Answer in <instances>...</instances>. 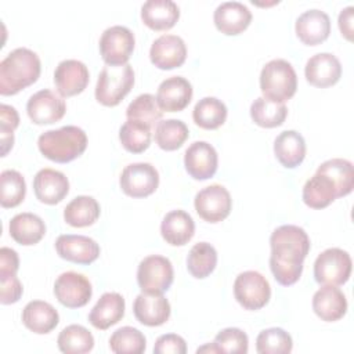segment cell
I'll return each instance as SVG.
<instances>
[{"label":"cell","instance_id":"4fadbf2b","mask_svg":"<svg viewBox=\"0 0 354 354\" xmlns=\"http://www.w3.org/2000/svg\"><path fill=\"white\" fill-rule=\"evenodd\" d=\"M66 104L53 90L43 88L32 94L26 102V112L35 124H51L65 115Z\"/></svg>","mask_w":354,"mask_h":354},{"label":"cell","instance_id":"8d00e7d4","mask_svg":"<svg viewBox=\"0 0 354 354\" xmlns=\"http://www.w3.org/2000/svg\"><path fill=\"white\" fill-rule=\"evenodd\" d=\"M286 115L288 108L283 102H274L264 97L256 98L250 105V116L261 127H278L285 122Z\"/></svg>","mask_w":354,"mask_h":354},{"label":"cell","instance_id":"8fae6325","mask_svg":"<svg viewBox=\"0 0 354 354\" xmlns=\"http://www.w3.org/2000/svg\"><path fill=\"white\" fill-rule=\"evenodd\" d=\"M194 206L201 218L207 223H218L228 217L232 199L228 189L220 184L202 188L194 199Z\"/></svg>","mask_w":354,"mask_h":354},{"label":"cell","instance_id":"816d5d0a","mask_svg":"<svg viewBox=\"0 0 354 354\" xmlns=\"http://www.w3.org/2000/svg\"><path fill=\"white\" fill-rule=\"evenodd\" d=\"M196 353H218V350H217V347L214 346V343H212V344H206V346L199 347V348L196 350Z\"/></svg>","mask_w":354,"mask_h":354},{"label":"cell","instance_id":"4316f807","mask_svg":"<svg viewBox=\"0 0 354 354\" xmlns=\"http://www.w3.org/2000/svg\"><path fill=\"white\" fill-rule=\"evenodd\" d=\"M178 18L180 8L173 0H147L141 6V19L153 30H167Z\"/></svg>","mask_w":354,"mask_h":354},{"label":"cell","instance_id":"60d3db41","mask_svg":"<svg viewBox=\"0 0 354 354\" xmlns=\"http://www.w3.org/2000/svg\"><path fill=\"white\" fill-rule=\"evenodd\" d=\"M145 336L133 326H122L109 337V348L116 354H141L145 351Z\"/></svg>","mask_w":354,"mask_h":354},{"label":"cell","instance_id":"f546056e","mask_svg":"<svg viewBox=\"0 0 354 354\" xmlns=\"http://www.w3.org/2000/svg\"><path fill=\"white\" fill-rule=\"evenodd\" d=\"M11 238L24 246L36 245L46 234L44 221L33 213H18L8 224Z\"/></svg>","mask_w":354,"mask_h":354},{"label":"cell","instance_id":"f35d334b","mask_svg":"<svg viewBox=\"0 0 354 354\" xmlns=\"http://www.w3.org/2000/svg\"><path fill=\"white\" fill-rule=\"evenodd\" d=\"M119 140L126 151L141 153L151 144V127L142 122L127 119L119 129Z\"/></svg>","mask_w":354,"mask_h":354},{"label":"cell","instance_id":"52a82bcc","mask_svg":"<svg viewBox=\"0 0 354 354\" xmlns=\"http://www.w3.org/2000/svg\"><path fill=\"white\" fill-rule=\"evenodd\" d=\"M174 279L171 261L160 254L144 257L137 268V283L142 292L165 293Z\"/></svg>","mask_w":354,"mask_h":354},{"label":"cell","instance_id":"1f68e13d","mask_svg":"<svg viewBox=\"0 0 354 354\" xmlns=\"http://www.w3.org/2000/svg\"><path fill=\"white\" fill-rule=\"evenodd\" d=\"M100 203L88 195H79L73 198L64 209V220L72 227H87L100 217Z\"/></svg>","mask_w":354,"mask_h":354},{"label":"cell","instance_id":"7a4b0ae2","mask_svg":"<svg viewBox=\"0 0 354 354\" xmlns=\"http://www.w3.org/2000/svg\"><path fill=\"white\" fill-rule=\"evenodd\" d=\"M41 71L39 55L26 48L18 47L10 51L0 62V94L14 95L33 84Z\"/></svg>","mask_w":354,"mask_h":354},{"label":"cell","instance_id":"d6a6232c","mask_svg":"<svg viewBox=\"0 0 354 354\" xmlns=\"http://www.w3.org/2000/svg\"><path fill=\"white\" fill-rule=\"evenodd\" d=\"M192 119L202 129H218L227 119V106L216 97H203L195 104Z\"/></svg>","mask_w":354,"mask_h":354},{"label":"cell","instance_id":"484cf974","mask_svg":"<svg viewBox=\"0 0 354 354\" xmlns=\"http://www.w3.org/2000/svg\"><path fill=\"white\" fill-rule=\"evenodd\" d=\"M22 322L33 333H50L59 322L58 311L47 301L32 300L22 310Z\"/></svg>","mask_w":354,"mask_h":354},{"label":"cell","instance_id":"8992f818","mask_svg":"<svg viewBox=\"0 0 354 354\" xmlns=\"http://www.w3.org/2000/svg\"><path fill=\"white\" fill-rule=\"evenodd\" d=\"M351 266V257L346 250L329 248L317 256L314 261V278L321 285L339 286L348 281Z\"/></svg>","mask_w":354,"mask_h":354},{"label":"cell","instance_id":"d590c367","mask_svg":"<svg viewBox=\"0 0 354 354\" xmlns=\"http://www.w3.org/2000/svg\"><path fill=\"white\" fill-rule=\"evenodd\" d=\"M217 266V252L213 245L207 242L195 243L187 257V268L188 272L198 278L209 277Z\"/></svg>","mask_w":354,"mask_h":354},{"label":"cell","instance_id":"7dc6e473","mask_svg":"<svg viewBox=\"0 0 354 354\" xmlns=\"http://www.w3.org/2000/svg\"><path fill=\"white\" fill-rule=\"evenodd\" d=\"M19 268V257L18 253L7 246L0 249V275H11L17 274Z\"/></svg>","mask_w":354,"mask_h":354},{"label":"cell","instance_id":"6da1fadb","mask_svg":"<svg viewBox=\"0 0 354 354\" xmlns=\"http://www.w3.org/2000/svg\"><path fill=\"white\" fill-rule=\"evenodd\" d=\"M270 246V268L275 281L282 286L297 282L303 272V261L310 250L307 232L299 225H279L271 232Z\"/></svg>","mask_w":354,"mask_h":354},{"label":"cell","instance_id":"30bf717a","mask_svg":"<svg viewBox=\"0 0 354 354\" xmlns=\"http://www.w3.org/2000/svg\"><path fill=\"white\" fill-rule=\"evenodd\" d=\"M119 184L126 195L131 198H144L156 191L159 185V173L151 163H130L122 170Z\"/></svg>","mask_w":354,"mask_h":354},{"label":"cell","instance_id":"83f0119b","mask_svg":"<svg viewBox=\"0 0 354 354\" xmlns=\"http://www.w3.org/2000/svg\"><path fill=\"white\" fill-rule=\"evenodd\" d=\"M160 234L167 243L184 246L195 234L194 218L184 210H171L160 223Z\"/></svg>","mask_w":354,"mask_h":354},{"label":"cell","instance_id":"ac0fdd59","mask_svg":"<svg viewBox=\"0 0 354 354\" xmlns=\"http://www.w3.org/2000/svg\"><path fill=\"white\" fill-rule=\"evenodd\" d=\"M192 93V86L185 77L170 76L159 84L156 101L162 111L180 112L191 102Z\"/></svg>","mask_w":354,"mask_h":354},{"label":"cell","instance_id":"44dd1931","mask_svg":"<svg viewBox=\"0 0 354 354\" xmlns=\"http://www.w3.org/2000/svg\"><path fill=\"white\" fill-rule=\"evenodd\" d=\"M304 75L310 84L315 87H329L339 82L342 64L337 57L330 53H318L306 62Z\"/></svg>","mask_w":354,"mask_h":354},{"label":"cell","instance_id":"e575fe53","mask_svg":"<svg viewBox=\"0 0 354 354\" xmlns=\"http://www.w3.org/2000/svg\"><path fill=\"white\" fill-rule=\"evenodd\" d=\"M317 171L328 176L335 183L339 198L348 195L353 191L354 169L350 160L342 158L328 159L318 166Z\"/></svg>","mask_w":354,"mask_h":354},{"label":"cell","instance_id":"9a60e30c","mask_svg":"<svg viewBox=\"0 0 354 354\" xmlns=\"http://www.w3.org/2000/svg\"><path fill=\"white\" fill-rule=\"evenodd\" d=\"M55 250L59 257L77 264H90L100 256V245L86 235L62 234L55 241Z\"/></svg>","mask_w":354,"mask_h":354},{"label":"cell","instance_id":"bcb514c9","mask_svg":"<svg viewBox=\"0 0 354 354\" xmlns=\"http://www.w3.org/2000/svg\"><path fill=\"white\" fill-rule=\"evenodd\" d=\"M155 354H185L187 353V344L185 340L176 333H166L156 339L153 346Z\"/></svg>","mask_w":354,"mask_h":354},{"label":"cell","instance_id":"7c38bea8","mask_svg":"<svg viewBox=\"0 0 354 354\" xmlns=\"http://www.w3.org/2000/svg\"><path fill=\"white\" fill-rule=\"evenodd\" d=\"M57 300L68 308H79L88 303L93 288L87 277L75 271L62 272L54 282Z\"/></svg>","mask_w":354,"mask_h":354},{"label":"cell","instance_id":"ffe728a7","mask_svg":"<svg viewBox=\"0 0 354 354\" xmlns=\"http://www.w3.org/2000/svg\"><path fill=\"white\" fill-rule=\"evenodd\" d=\"M133 311L140 324L147 326H159L169 319L171 308L163 293L142 292L134 299Z\"/></svg>","mask_w":354,"mask_h":354},{"label":"cell","instance_id":"603a6c76","mask_svg":"<svg viewBox=\"0 0 354 354\" xmlns=\"http://www.w3.org/2000/svg\"><path fill=\"white\" fill-rule=\"evenodd\" d=\"M213 21L221 33L239 35L249 26L252 11L241 1H224L216 7Z\"/></svg>","mask_w":354,"mask_h":354},{"label":"cell","instance_id":"c3c4849f","mask_svg":"<svg viewBox=\"0 0 354 354\" xmlns=\"http://www.w3.org/2000/svg\"><path fill=\"white\" fill-rule=\"evenodd\" d=\"M19 124V116L14 106L1 104L0 105V131H12Z\"/></svg>","mask_w":354,"mask_h":354},{"label":"cell","instance_id":"2e32d148","mask_svg":"<svg viewBox=\"0 0 354 354\" xmlns=\"http://www.w3.org/2000/svg\"><path fill=\"white\" fill-rule=\"evenodd\" d=\"M149 58L159 69L178 68L187 58V46L180 36L165 33L153 40L149 48Z\"/></svg>","mask_w":354,"mask_h":354},{"label":"cell","instance_id":"3957f363","mask_svg":"<svg viewBox=\"0 0 354 354\" xmlns=\"http://www.w3.org/2000/svg\"><path fill=\"white\" fill-rule=\"evenodd\" d=\"M37 147L47 159L68 163L86 151L87 136L83 129L68 124L41 133L37 138Z\"/></svg>","mask_w":354,"mask_h":354},{"label":"cell","instance_id":"5bb4252c","mask_svg":"<svg viewBox=\"0 0 354 354\" xmlns=\"http://www.w3.org/2000/svg\"><path fill=\"white\" fill-rule=\"evenodd\" d=\"M184 166L192 178L207 180L217 171V151L206 141H195L184 152Z\"/></svg>","mask_w":354,"mask_h":354},{"label":"cell","instance_id":"277c9868","mask_svg":"<svg viewBox=\"0 0 354 354\" xmlns=\"http://www.w3.org/2000/svg\"><path fill=\"white\" fill-rule=\"evenodd\" d=\"M263 97L274 102L290 100L297 88V75L290 62L282 58L268 61L260 72Z\"/></svg>","mask_w":354,"mask_h":354},{"label":"cell","instance_id":"5b68a950","mask_svg":"<svg viewBox=\"0 0 354 354\" xmlns=\"http://www.w3.org/2000/svg\"><path fill=\"white\" fill-rule=\"evenodd\" d=\"M134 71L130 64L112 66L106 65L101 69L97 86L95 100L105 106L118 105L133 88Z\"/></svg>","mask_w":354,"mask_h":354},{"label":"cell","instance_id":"7402d4cb","mask_svg":"<svg viewBox=\"0 0 354 354\" xmlns=\"http://www.w3.org/2000/svg\"><path fill=\"white\" fill-rule=\"evenodd\" d=\"M297 37L307 46H317L325 41L330 33L329 15L318 8L301 12L295 24Z\"/></svg>","mask_w":354,"mask_h":354},{"label":"cell","instance_id":"d6986e66","mask_svg":"<svg viewBox=\"0 0 354 354\" xmlns=\"http://www.w3.org/2000/svg\"><path fill=\"white\" fill-rule=\"evenodd\" d=\"M33 191L40 202L55 205L68 195L69 180L62 171L44 167L33 178Z\"/></svg>","mask_w":354,"mask_h":354},{"label":"cell","instance_id":"ee69618b","mask_svg":"<svg viewBox=\"0 0 354 354\" xmlns=\"http://www.w3.org/2000/svg\"><path fill=\"white\" fill-rule=\"evenodd\" d=\"M213 343L218 353L246 354L249 350L248 335L239 328H225L220 330L216 335Z\"/></svg>","mask_w":354,"mask_h":354},{"label":"cell","instance_id":"b9f144b4","mask_svg":"<svg viewBox=\"0 0 354 354\" xmlns=\"http://www.w3.org/2000/svg\"><path fill=\"white\" fill-rule=\"evenodd\" d=\"M162 115H163V111L159 108L156 97L149 93H144L136 97L126 109L127 119L142 122L149 127L158 123Z\"/></svg>","mask_w":354,"mask_h":354},{"label":"cell","instance_id":"f6af8a7d","mask_svg":"<svg viewBox=\"0 0 354 354\" xmlns=\"http://www.w3.org/2000/svg\"><path fill=\"white\" fill-rule=\"evenodd\" d=\"M24 288L15 274L0 275V301L1 304L17 303L22 296Z\"/></svg>","mask_w":354,"mask_h":354},{"label":"cell","instance_id":"f1b7e54d","mask_svg":"<svg viewBox=\"0 0 354 354\" xmlns=\"http://www.w3.org/2000/svg\"><path fill=\"white\" fill-rule=\"evenodd\" d=\"M274 153L286 169H295L306 156V141L296 130H285L274 140Z\"/></svg>","mask_w":354,"mask_h":354},{"label":"cell","instance_id":"4dcf8cb0","mask_svg":"<svg viewBox=\"0 0 354 354\" xmlns=\"http://www.w3.org/2000/svg\"><path fill=\"white\" fill-rule=\"evenodd\" d=\"M301 196L304 203L313 209H324L339 198L335 183L319 171H315V174L306 181Z\"/></svg>","mask_w":354,"mask_h":354},{"label":"cell","instance_id":"ba28073f","mask_svg":"<svg viewBox=\"0 0 354 354\" xmlns=\"http://www.w3.org/2000/svg\"><path fill=\"white\" fill-rule=\"evenodd\" d=\"M234 296L243 308L260 310L271 297V286L259 271H243L234 281Z\"/></svg>","mask_w":354,"mask_h":354},{"label":"cell","instance_id":"836d02e7","mask_svg":"<svg viewBox=\"0 0 354 354\" xmlns=\"http://www.w3.org/2000/svg\"><path fill=\"white\" fill-rule=\"evenodd\" d=\"M57 344L59 351L65 354H84L93 350L94 337L87 328L72 324L59 332Z\"/></svg>","mask_w":354,"mask_h":354},{"label":"cell","instance_id":"ab89813d","mask_svg":"<svg viewBox=\"0 0 354 354\" xmlns=\"http://www.w3.org/2000/svg\"><path fill=\"white\" fill-rule=\"evenodd\" d=\"M26 194V183L24 176L12 169L3 170L0 174V203L3 207H15Z\"/></svg>","mask_w":354,"mask_h":354},{"label":"cell","instance_id":"cb8c5ba5","mask_svg":"<svg viewBox=\"0 0 354 354\" xmlns=\"http://www.w3.org/2000/svg\"><path fill=\"white\" fill-rule=\"evenodd\" d=\"M313 310L322 321L335 322L344 317L347 299L339 288L324 285L313 296Z\"/></svg>","mask_w":354,"mask_h":354},{"label":"cell","instance_id":"f907efd6","mask_svg":"<svg viewBox=\"0 0 354 354\" xmlns=\"http://www.w3.org/2000/svg\"><path fill=\"white\" fill-rule=\"evenodd\" d=\"M1 134V156H6L7 152L12 148L14 133L12 131H0Z\"/></svg>","mask_w":354,"mask_h":354},{"label":"cell","instance_id":"e0dca14e","mask_svg":"<svg viewBox=\"0 0 354 354\" xmlns=\"http://www.w3.org/2000/svg\"><path fill=\"white\" fill-rule=\"evenodd\" d=\"M88 80L87 66L77 59H64L54 71V83L61 97L80 94L87 87Z\"/></svg>","mask_w":354,"mask_h":354},{"label":"cell","instance_id":"74e56055","mask_svg":"<svg viewBox=\"0 0 354 354\" xmlns=\"http://www.w3.org/2000/svg\"><path fill=\"white\" fill-rule=\"evenodd\" d=\"M188 136V127L180 119H165L158 122L155 127V142L165 151L178 149Z\"/></svg>","mask_w":354,"mask_h":354},{"label":"cell","instance_id":"7bdbcfd3","mask_svg":"<svg viewBox=\"0 0 354 354\" xmlns=\"http://www.w3.org/2000/svg\"><path fill=\"white\" fill-rule=\"evenodd\" d=\"M292 348V336L282 328L263 329L256 337V351L259 354H288Z\"/></svg>","mask_w":354,"mask_h":354},{"label":"cell","instance_id":"681fc988","mask_svg":"<svg viewBox=\"0 0 354 354\" xmlns=\"http://www.w3.org/2000/svg\"><path fill=\"white\" fill-rule=\"evenodd\" d=\"M353 11H354V7L347 6L340 11L337 18L339 29L347 40H353Z\"/></svg>","mask_w":354,"mask_h":354},{"label":"cell","instance_id":"9c48e42d","mask_svg":"<svg viewBox=\"0 0 354 354\" xmlns=\"http://www.w3.org/2000/svg\"><path fill=\"white\" fill-rule=\"evenodd\" d=\"M134 33L127 26L113 25L106 28L100 37V54L106 65H124L134 50Z\"/></svg>","mask_w":354,"mask_h":354},{"label":"cell","instance_id":"d4e9b609","mask_svg":"<svg viewBox=\"0 0 354 354\" xmlns=\"http://www.w3.org/2000/svg\"><path fill=\"white\" fill-rule=\"evenodd\" d=\"M124 306L126 304L122 295L116 292H106L90 310L88 321L94 328L105 330L123 318Z\"/></svg>","mask_w":354,"mask_h":354}]
</instances>
